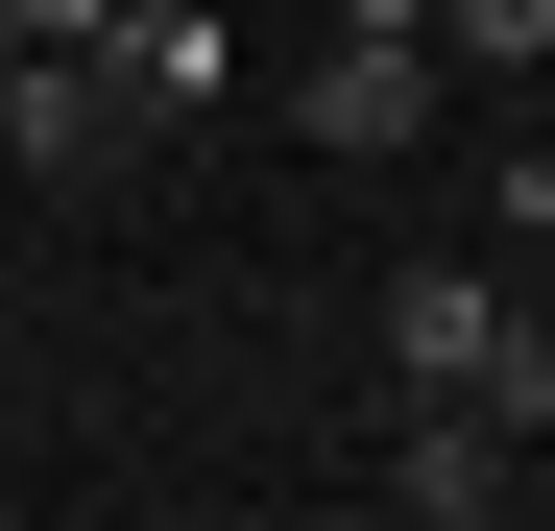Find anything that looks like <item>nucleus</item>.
I'll list each match as a JSON object with an SVG mask.
<instances>
[{"mask_svg":"<svg viewBox=\"0 0 555 531\" xmlns=\"http://www.w3.org/2000/svg\"><path fill=\"white\" fill-rule=\"evenodd\" d=\"M362 483H387L411 531H483L531 459H507V411H459V387H411V435H387V459H362Z\"/></svg>","mask_w":555,"mask_h":531,"instance_id":"3","label":"nucleus"},{"mask_svg":"<svg viewBox=\"0 0 555 531\" xmlns=\"http://www.w3.org/2000/svg\"><path fill=\"white\" fill-rule=\"evenodd\" d=\"M291 121H314V145H338V169H387V145H411V121H435V25H338V49H314V73H291Z\"/></svg>","mask_w":555,"mask_h":531,"instance_id":"2","label":"nucleus"},{"mask_svg":"<svg viewBox=\"0 0 555 531\" xmlns=\"http://www.w3.org/2000/svg\"><path fill=\"white\" fill-rule=\"evenodd\" d=\"M121 73H145V121H194V98H242V49L194 25V0H121V25H98Z\"/></svg>","mask_w":555,"mask_h":531,"instance_id":"5","label":"nucleus"},{"mask_svg":"<svg viewBox=\"0 0 555 531\" xmlns=\"http://www.w3.org/2000/svg\"><path fill=\"white\" fill-rule=\"evenodd\" d=\"M483 290H507V266H387V363L459 387V363H483Z\"/></svg>","mask_w":555,"mask_h":531,"instance_id":"4","label":"nucleus"},{"mask_svg":"<svg viewBox=\"0 0 555 531\" xmlns=\"http://www.w3.org/2000/svg\"><path fill=\"white\" fill-rule=\"evenodd\" d=\"M0 49H25V25H0Z\"/></svg>","mask_w":555,"mask_h":531,"instance_id":"11","label":"nucleus"},{"mask_svg":"<svg viewBox=\"0 0 555 531\" xmlns=\"http://www.w3.org/2000/svg\"><path fill=\"white\" fill-rule=\"evenodd\" d=\"M507 242H555V121H531V145H507Z\"/></svg>","mask_w":555,"mask_h":531,"instance_id":"8","label":"nucleus"},{"mask_svg":"<svg viewBox=\"0 0 555 531\" xmlns=\"http://www.w3.org/2000/svg\"><path fill=\"white\" fill-rule=\"evenodd\" d=\"M0 25H25V49H98V25H121V0H0Z\"/></svg>","mask_w":555,"mask_h":531,"instance_id":"9","label":"nucleus"},{"mask_svg":"<svg viewBox=\"0 0 555 531\" xmlns=\"http://www.w3.org/2000/svg\"><path fill=\"white\" fill-rule=\"evenodd\" d=\"M338 25H435V0H338Z\"/></svg>","mask_w":555,"mask_h":531,"instance_id":"10","label":"nucleus"},{"mask_svg":"<svg viewBox=\"0 0 555 531\" xmlns=\"http://www.w3.org/2000/svg\"><path fill=\"white\" fill-rule=\"evenodd\" d=\"M0 145H25L49 194H98V169L145 145V73L121 49H0Z\"/></svg>","mask_w":555,"mask_h":531,"instance_id":"1","label":"nucleus"},{"mask_svg":"<svg viewBox=\"0 0 555 531\" xmlns=\"http://www.w3.org/2000/svg\"><path fill=\"white\" fill-rule=\"evenodd\" d=\"M459 411H507V435H555V290H483V363H459Z\"/></svg>","mask_w":555,"mask_h":531,"instance_id":"6","label":"nucleus"},{"mask_svg":"<svg viewBox=\"0 0 555 531\" xmlns=\"http://www.w3.org/2000/svg\"><path fill=\"white\" fill-rule=\"evenodd\" d=\"M435 49H483V73H555V0H435Z\"/></svg>","mask_w":555,"mask_h":531,"instance_id":"7","label":"nucleus"}]
</instances>
